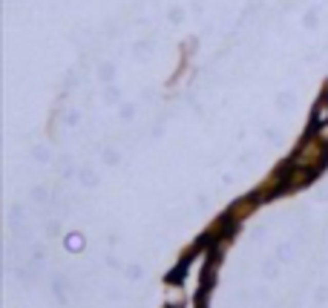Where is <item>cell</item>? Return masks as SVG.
Masks as SVG:
<instances>
[{"label":"cell","mask_w":328,"mask_h":308,"mask_svg":"<svg viewBox=\"0 0 328 308\" xmlns=\"http://www.w3.org/2000/svg\"><path fill=\"white\" fill-rule=\"evenodd\" d=\"M314 124H328V101H320L314 110Z\"/></svg>","instance_id":"cell-1"},{"label":"cell","mask_w":328,"mask_h":308,"mask_svg":"<svg viewBox=\"0 0 328 308\" xmlns=\"http://www.w3.org/2000/svg\"><path fill=\"white\" fill-rule=\"evenodd\" d=\"M66 248L81 251V248H84V239H81V236H69V239H66Z\"/></svg>","instance_id":"cell-2"},{"label":"cell","mask_w":328,"mask_h":308,"mask_svg":"<svg viewBox=\"0 0 328 308\" xmlns=\"http://www.w3.org/2000/svg\"><path fill=\"white\" fill-rule=\"evenodd\" d=\"M320 141H325V144H328V124L320 127Z\"/></svg>","instance_id":"cell-3"},{"label":"cell","mask_w":328,"mask_h":308,"mask_svg":"<svg viewBox=\"0 0 328 308\" xmlns=\"http://www.w3.org/2000/svg\"><path fill=\"white\" fill-rule=\"evenodd\" d=\"M84 184H95V173H89V170H87V173H84Z\"/></svg>","instance_id":"cell-4"}]
</instances>
